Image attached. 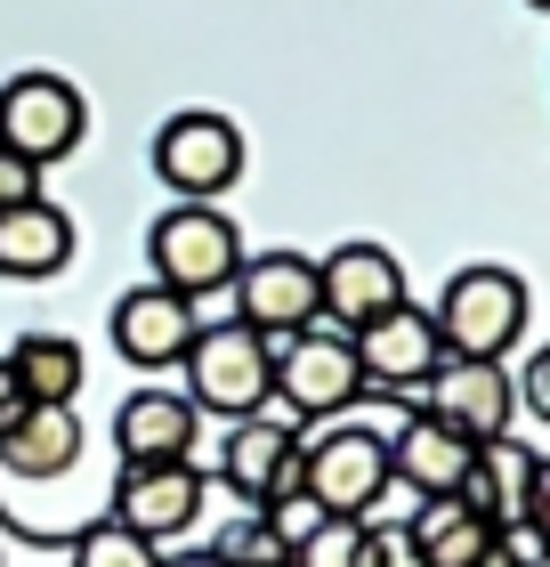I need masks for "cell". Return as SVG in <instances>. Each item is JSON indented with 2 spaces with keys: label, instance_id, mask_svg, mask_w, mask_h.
I'll list each match as a JSON object with an SVG mask.
<instances>
[{
  "label": "cell",
  "instance_id": "obj_23",
  "mask_svg": "<svg viewBox=\"0 0 550 567\" xmlns=\"http://www.w3.org/2000/svg\"><path fill=\"white\" fill-rule=\"evenodd\" d=\"M211 559H219V567H292V551L268 535V519H259V511H235V527L211 544Z\"/></svg>",
  "mask_w": 550,
  "mask_h": 567
},
{
  "label": "cell",
  "instance_id": "obj_11",
  "mask_svg": "<svg viewBox=\"0 0 550 567\" xmlns=\"http://www.w3.org/2000/svg\"><path fill=\"white\" fill-rule=\"evenodd\" d=\"M219 478L235 486L243 503H276V495H300L308 486V446L292 422H227V446H219Z\"/></svg>",
  "mask_w": 550,
  "mask_h": 567
},
{
  "label": "cell",
  "instance_id": "obj_32",
  "mask_svg": "<svg viewBox=\"0 0 550 567\" xmlns=\"http://www.w3.org/2000/svg\"><path fill=\"white\" fill-rule=\"evenodd\" d=\"M527 567H550V551H535V559H527Z\"/></svg>",
  "mask_w": 550,
  "mask_h": 567
},
{
  "label": "cell",
  "instance_id": "obj_12",
  "mask_svg": "<svg viewBox=\"0 0 550 567\" xmlns=\"http://www.w3.org/2000/svg\"><path fill=\"white\" fill-rule=\"evenodd\" d=\"M316 292H324V324L332 332H364L373 317L405 308V268L381 244H340L332 260H316Z\"/></svg>",
  "mask_w": 550,
  "mask_h": 567
},
{
  "label": "cell",
  "instance_id": "obj_6",
  "mask_svg": "<svg viewBox=\"0 0 550 567\" xmlns=\"http://www.w3.org/2000/svg\"><path fill=\"white\" fill-rule=\"evenodd\" d=\"M227 292H235V324H251L259 341H292V332L324 324V292H316L308 251H243Z\"/></svg>",
  "mask_w": 550,
  "mask_h": 567
},
{
  "label": "cell",
  "instance_id": "obj_3",
  "mask_svg": "<svg viewBox=\"0 0 550 567\" xmlns=\"http://www.w3.org/2000/svg\"><path fill=\"white\" fill-rule=\"evenodd\" d=\"M429 324H437L445 357H494V365H502L510 341L527 332V284H518L510 268H461L437 292Z\"/></svg>",
  "mask_w": 550,
  "mask_h": 567
},
{
  "label": "cell",
  "instance_id": "obj_13",
  "mask_svg": "<svg viewBox=\"0 0 550 567\" xmlns=\"http://www.w3.org/2000/svg\"><path fill=\"white\" fill-rule=\"evenodd\" d=\"M106 519H122L129 535H146L154 551L170 535H187L203 519V471L195 462H154V471H122L106 495Z\"/></svg>",
  "mask_w": 550,
  "mask_h": 567
},
{
  "label": "cell",
  "instance_id": "obj_29",
  "mask_svg": "<svg viewBox=\"0 0 550 567\" xmlns=\"http://www.w3.org/2000/svg\"><path fill=\"white\" fill-rule=\"evenodd\" d=\"M518 405H535V414L550 422V349H535V365L518 373Z\"/></svg>",
  "mask_w": 550,
  "mask_h": 567
},
{
  "label": "cell",
  "instance_id": "obj_21",
  "mask_svg": "<svg viewBox=\"0 0 550 567\" xmlns=\"http://www.w3.org/2000/svg\"><path fill=\"white\" fill-rule=\"evenodd\" d=\"M9 373H17L24 405H73L82 381H90V357H82L73 332H24V341L9 349Z\"/></svg>",
  "mask_w": 550,
  "mask_h": 567
},
{
  "label": "cell",
  "instance_id": "obj_9",
  "mask_svg": "<svg viewBox=\"0 0 550 567\" xmlns=\"http://www.w3.org/2000/svg\"><path fill=\"white\" fill-rule=\"evenodd\" d=\"M429 405L445 430H461L469 446H494V437H510V414H518V373L494 365V357H445V365L422 381Z\"/></svg>",
  "mask_w": 550,
  "mask_h": 567
},
{
  "label": "cell",
  "instance_id": "obj_25",
  "mask_svg": "<svg viewBox=\"0 0 550 567\" xmlns=\"http://www.w3.org/2000/svg\"><path fill=\"white\" fill-rule=\"evenodd\" d=\"M259 519H268V535H276L283 551H292L300 535H316V527H324V511H316V495L300 486V495H276V503H259Z\"/></svg>",
  "mask_w": 550,
  "mask_h": 567
},
{
  "label": "cell",
  "instance_id": "obj_31",
  "mask_svg": "<svg viewBox=\"0 0 550 567\" xmlns=\"http://www.w3.org/2000/svg\"><path fill=\"white\" fill-rule=\"evenodd\" d=\"M163 567H219V559H211V551H170Z\"/></svg>",
  "mask_w": 550,
  "mask_h": 567
},
{
  "label": "cell",
  "instance_id": "obj_16",
  "mask_svg": "<svg viewBox=\"0 0 550 567\" xmlns=\"http://www.w3.org/2000/svg\"><path fill=\"white\" fill-rule=\"evenodd\" d=\"M356 341V365L373 390H422V381L445 365V341H437V324H429V308H388V317H373L364 332H349Z\"/></svg>",
  "mask_w": 550,
  "mask_h": 567
},
{
  "label": "cell",
  "instance_id": "obj_4",
  "mask_svg": "<svg viewBox=\"0 0 550 567\" xmlns=\"http://www.w3.org/2000/svg\"><path fill=\"white\" fill-rule=\"evenodd\" d=\"M276 398L292 405V422H340L364 398L356 341L332 324H308L292 341H276Z\"/></svg>",
  "mask_w": 550,
  "mask_h": 567
},
{
  "label": "cell",
  "instance_id": "obj_24",
  "mask_svg": "<svg viewBox=\"0 0 550 567\" xmlns=\"http://www.w3.org/2000/svg\"><path fill=\"white\" fill-rule=\"evenodd\" d=\"M292 567H364V519H324L292 544Z\"/></svg>",
  "mask_w": 550,
  "mask_h": 567
},
{
  "label": "cell",
  "instance_id": "obj_8",
  "mask_svg": "<svg viewBox=\"0 0 550 567\" xmlns=\"http://www.w3.org/2000/svg\"><path fill=\"white\" fill-rule=\"evenodd\" d=\"M388 437L364 422H340L324 437H308V495H316L324 519H373L388 495Z\"/></svg>",
  "mask_w": 550,
  "mask_h": 567
},
{
  "label": "cell",
  "instance_id": "obj_26",
  "mask_svg": "<svg viewBox=\"0 0 550 567\" xmlns=\"http://www.w3.org/2000/svg\"><path fill=\"white\" fill-rule=\"evenodd\" d=\"M364 567H429L422 551H413V535H405V519H364Z\"/></svg>",
  "mask_w": 550,
  "mask_h": 567
},
{
  "label": "cell",
  "instance_id": "obj_28",
  "mask_svg": "<svg viewBox=\"0 0 550 567\" xmlns=\"http://www.w3.org/2000/svg\"><path fill=\"white\" fill-rule=\"evenodd\" d=\"M527 527H535V544L550 551V454H535V495H527Z\"/></svg>",
  "mask_w": 550,
  "mask_h": 567
},
{
  "label": "cell",
  "instance_id": "obj_30",
  "mask_svg": "<svg viewBox=\"0 0 550 567\" xmlns=\"http://www.w3.org/2000/svg\"><path fill=\"white\" fill-rule=\"evenodd\" d=\"M17 414H24V390H17V373H9V357H0V437L17 430Z\"/></svg>",
  "mask_w": 550,
  "mask_h": 567
},
{
  "label": "cell",
  "instance_id": "obj_5",
  "mask_svg": "<svg viewBox=\"0 0 550 567\" xmlns=\"http://www.w3.org/2000/svg\"><path fill=\"white\" fill-rule=\"evenodd\" d=\"M82 131H90V106L65 73H17V82H0V146L17 163H33V171L65 163L82 146Z\"/></svg>",
  "mask_w": 550,
  "mask_h": 567
},
{
  "label": "cell",
  "instance_id": "obj_33",
  "mask_svg": "<svg viewBox=\"0 0 550 567\" xmlns=\"http://www.w3.org/2000/svg\"><path fill=\"white\" fill-rule=\"evenodd\" d=\"M527 9H550V0H527Z\"/></svg>",
  "mask_w": 550,
  "mask_h": 567
},
{
  "label": "cell",
  "instance_id": "obj_18",
  "mask_svg": "<svg viewBox=\"0 0 550 567\" xmlns=\"http://www.w3.org/2000/svg\"><path fill=\"white\" fill-rule=\"evenodd\" d=\"M65 260H73V219L49 195L0 212V276H9V284H41V276H58Z\"/></svg>",
  "mask_w": 550,
  "mask_h": 567
},
{
  "label": "cell",
  "instance_id": "obj_2",
  "mask_svg": "<svg viewBox=\"0 0 550 567\" xmlns=\"http://www.w3.org/2000/svg\"><path fill=\"white\" fill-rule=\"evenodd\" d=\"M146 260H154V284L178 300H211L235 284L243 268V236H235V219L219 203H170L163 219H154L146 236Z\"/></svg>",
  "mask_w": 550,
  "mask_h": 567
},
{
  "label": "cell",
  "instance_id": "obj_15",
  "mask_svg": "<svg viewBox=\"0 0 550 567\" xmlns=\"http://www.w3.org/2000/svg\"><path fill=\"white\" fill-rule=\"evenodd\" d=\"M469 471H478V446H469L461 430H445L437 414H405V422H397V437H388V478H397L413 503L461 495Z\"/></svg>",
  "mask_w": 550,
  "mask_h": 567
},
{
  "label": "cell",
  "instance_id": "obj_27",
  "mask_svg": "<svg viewBox=\"0 0 550 567\" xmlns=\"http://www.w3.org/2000/svg\"><path fill=\"white\" fill-rule=\"evenodd\" d=\"M33 195H41V171L0 146V212H17V203H33Z\"/></svg>",
  "mask_w": 550,
  "mask_h": 567
},
{
  "label": "cell",
  "instance_id": "obj_17",
  "mask_svg": "<svg viewBox=\"0 0 550 567\" xmlns=\"http://www.w3.org/2000/svg\"><path fill=\"white\" fill-rule=\"evenodd\" d=\"M82 414L73 405H24L17 430L0 437V486H41V478H65L82 471Z\"/></svg>",
  "mask_w": 550,
  "mask_h": 567
},
{
  "label": "cell",
  "instance_id": "obj_14",
  "mask_svg": "<svg viewBox=\"0 0 550 567\" xmlns=\"http://www.w3.org/2000/svg\"><path fill=\"white\" fill-rule=\"evenodd\" d=\"M203 446V414L187 405V390H129L114 414V454L122 471H154V462H195Z\"/></svg>",
  "mask_w": 550,
  "mask_h": 567
},
{
  "label": "cell",
  "instance_id": "obj_19",
  "mask_svg": "<svg viewBox=\"0 0 550 567\" xmlns=\"http://www.w3.org/2000/svg\"><path fill=\"white\" fill-rule=\"evenodd\" d=\"M405 535H413V551H422L429 567H494V559H502V535H494V519H478L461 495L422 503V511L405 519Z\"/></svg>",
  "mask_w": 550,
  "mask_h": 567
},
{
  "label": "cell",
  "instance_id": "obj_20",
  "mask_svg": "<svg viewBox=\"0 0 550 567\" xmlns=\"http://www.w3.org/2000/svg\"><path fill=\"white\" fill-rule=\"evenodd\" d=\"M527 495H535V454H527V446H510V437L478 446V471H469L461 503L478 511V519H494V535L527 527Z\"/></svg>",
  "mask_w": 550,
  "mask_h": 567
},
{
  "label": "cell",
  "instance_id": "obj_22",
  "mask_svg": "<svg viewBox=\"0 0 550 567\" xmlns=\"http://www.w3.org/2000/svg\"><path fill=\"white\" fill-rule=\"evenodd\" d=\"M73 567H163V551L146 535H129L122 519H90L73 527Z\"/></svg>",
  "mask_w": 550,
  "mask_h": 567
},
{
  "label": "cell",
  "instance_id": "obj_7",
  "mask_svg": "<svg viewBox=\"0 0 550 567\" xmlns=\"http://www.w3.org/2000/svg\"><path fill=\"white\" fill-rule=\"evenodd\" d=\"M154 178L178 195V203H219L235 178H243V131L227 114H170L154 131Z\"/></svg>",
  "mask_w": 550,
  "mask_h": 567
},
{
  "label": "cell",
  "instance_id": "obj_1",
  "mask_svg": "<svg viewBox=\"0 0 550 567\" xmlns=\"http://www.w3.org/2000/svg\"><path fill=\"white\" fill-rule=\"evenodd\" d=\"M178 373H187L195 414L251 422V414H268V398H276V341H259L251 324H203Z\"/></svg>",
  "mask_w": 550,
  "mask_h": 567
},
{
  "label": "cell",
  "instance_id": "obj_10",
  "mask_svg": "<svg viewBox=\"0 0 550 567\" xmlns=\"http://www.w3.org/2000/svg\"><path fill=\"white\" fill-rule=\"evenodd\" d=\"M195 332H203L195 300L163 292V284H138V292L114 300V357L138 365V373H178L187 349H195Z\"/></svg>",
  "mask_w": 550,
  "mask_h": 567
}]
</instances>
